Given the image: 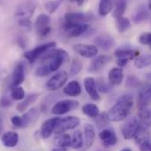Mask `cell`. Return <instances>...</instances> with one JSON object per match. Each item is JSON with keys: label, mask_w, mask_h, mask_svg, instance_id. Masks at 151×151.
Listing matches in <instances>:
<instances>
[{"label": "cell", "mask_w": 151, "mask_h": 151, "mask_svg": "<svg viewBox=\"0 0 151 151\" xmlns=\"http://www.w3.org/2000/svg\"><path fill=\"white\" fill-rule=\"evenodd\" d=\"M114 6V0H101L99 5V14L102 17L111 12Z\"/></svg>", "instance_id": "28"}, {"label": "cell", "mask_w": 151, "mask_h": 151, "mask_svg": "<svg viewBox=\"0 0 151 151\" xmlns=\"http://www.w3.org/2000/svg\"><path fill=\"white\" fill-rule=\"evenodd\" d=\"M78 106H79L78 101L72 99H64L56 102L52 107L51 113L55 115H63L75 110Z\"/></svg>", "instance_id": "5"}, {"label": "cell", "mask_w": 151, "mask_h": 151, "mask_svg": "<svg viewBox=\"0 0 151 151\" xmlns=\"http://www.w3.org/2000/svg\"><path fill=\"white\" fill-rule=\"evenodd\" d=\"M139 120L147 127L151 126V109L148 106L141 107L138 111Z\"/></svg>", "instance_id": "24"}, {"label": "cell", "mask_w": 151, "mask_h": 151, "mask_svg": "<svg viewBox=\"0 0 151 151\" xmlns=\"http://www.w3.org/2000/svg\"><path fill=\"white\" fill-rule=\"evenodd\" d=\"M52 151H67V148H63V147H57L53 149Z\"/></svg>", "instance_id": "46"}, {"label": "cell", "mask_w": 151, "mask_h": 151, "mask_svg": "<svg viewBox=\"0 0 151 151\" xmlns=\"http://www.w3.org/2000/svg\"><path fill=\"white\" fill-rule=\"evenodd\" d=\"M76 3L79 5V6H81V5H83V4H84V2H85V0H74Z\"/></svg>", "instance_id": "47"}, {"label": "cell", "mask_w": 151, "mask_h": 151, "mask_svg": "<svg viewBox=\"0 0 151 151\" xmlns=\"http://www.w3.org/2000/svg\"><path fill=\"white\" fill-rule=\"evenodd\" d=\"M127 9V1L126 0H117L114 12H113V16L117 19L119 17H122L124 12H126Z\"/></svg>", "instance_id": "34"}, {"label": "cell", "mask_w": 151, "mask_h": 151, "mask_svg": "<svg viewBox=\"0 0 151 151\" xmlns=\"http://www.w3.org/2000/svg\"><path fill=\"white\" fill-rule=\"evenodd\" d=\"M88 29H89V26L87 24L82 23V24H76V25L70 26L66 27L64 30L67 31L69 37L75 38L83 35V34L87 32Z\"/></svg>", "instance_id": "16"}, {"label": "cell", "mask_w": 151, "mask_h": 151, "mask_svg": "<svg viewBox=\"0 0 151 151\" xmlns=\"http://www.w3.org/2000/svg\"><path fill=\"white\" fill-rule=\"evenodd\" d=\"M55 46H56L55 42H48V43L40 45L36 47H35L34 49H31V50L26 52L25 53V57L28 62L33 63L34 62H35L37 60L39 57H41L47 51H49L52 48L55 47Z\"/></svg>", "instance_id": "4"}, {"label": "cell", "mask_w": 151, "mask_h": 151, "mask_svg": "<svg viewBox=\"0 0 151 151\" xmlns=\"http://www.w3.org/2000/svg\"><path fill=\"white\" fill-rule=\"evenodd\" d=\"M140 150L151 151V142H150L149 141H145L140 143Z\"/></svg>", "instance_id": "44"}, {"label": "cell", "mask_w": 151, "mask_h": 151, "mask_svg": "<svg viewBox=\"0 0 151 151\" xmlns=\"http://www.w3.org/2000/svg\"><path fill=\"white\" fill-rule=\"evenodd\" d=\"M63 0H55V1H48L45 4V7L46 10L49 12V13H54L60 6V4H62Z\"/></svg>", "instance_id": "38"}, {"label": "cell", "mask_w": 151, "mask_h": 151, "mask_svg": "<svg viewBox=\"0 0 151 151\" xmlns=\"http://www.w3.org/2000/svg\"><path fill=\"white\" fill-rule=\"evenodd\" d=\"M149 12L146 9V7L144 5H142L138 8L137 12L134 13V15L133 16V21L135 24H140L145 20H147L149 19Z\"/></svg>", "instance_id": "27"}, {"label": "cell", "mask_w": 151, "mask_h": 151, "mask_svg": "<svg viewBox=\"0 0 151 151\" xmlns=\"http://www.w3.org/2000/svg\"><path fill=\"white\" fill-rule=\"evenodd\" d=\"M135 67L138 69H144L146 67H149L151 65V54L144 55L142 56H139L135 62H134Z\"/></svg>", "instance_id": "33"}, {"label": "cell", "mask_w": 151, "mask_h": 151, "mask_svg": "<svg viewBox=\"0 0 151 151\" xmlns=\"http://www.w3.org/2000/svg\"><path fill=\"white\" fill-rule=\"evenodd\" d=\"M26 77V69L23 63H19L13 70L12 76V86H19L25 80Z\"/></svg>", "instance_id": "12"}, {"label": "cell", "mask_w": 151, "mask_h": 151, "mask_svg": "<svg viewBox=\"0 0 151 151\" xmlns=\"http://www.w3.org/2000/svg\"><path fill=\"white\" fill-rule=\"evenodd\" d=\"M69 75L65 71H60L54 75L46 83V88L49 91H57L62 88L68 80Z\"/></svg>", "instance_id": "9"}, {"label": "cell", "mask_w": 151, "mask_h": 151, "mask_svg": "<svg viewBox=\"0 0 151 151\" xmlns=\"http://www.w3.org/2000/svg\"><path fill=\"white\" fill-rule=\"evenodd\" d=\"M114 55L117 57V59L119 58L130 61L139 55V51L130 48H119L114 52Z\"/></svg>", "instance_id": "21"}, {"label": "cell", "mask_w": 151, "mask_h": 151, "mask_svg": "<svg viewBox=\"0 0 151 151\" xmlns=\"http://www.w3.org/2000/svg\"><path fill=\"white\" fill-rule=\"evenodd\" d=\"M83 69V64L82 63L78 60V59H74L71 65H70V72L69 74L71 76L77 75Z\"/></svg>", "instance_id": "37"}, {"label": "cell", "mask_w": 151, "mask_h": 151, "mask_svg": "<svg viewBox=\"0 0 151 151\" xmlns=\"http://www.w3.org/2000/svg\"><path fill=\"white\" fill-rule=\"evenodd\" d=\"M38 97H39V94H36V93L30 94V95L27 96L26 98H24V99L19 104L17 105V107H16L17 110L19 112H21V113L26 111L29 106H31L32 104H34L37 100Z\"/></svg>", "instance_id": "26"}, {"label": "cell", "mask_w": 151, "mask_h": 151, "mask_svg": "<svg viewBox=\"0 0 151 151\" xmlns=\"http://www.w3.org/2000/svg\"><path fill=\"white\" fill-rule=\"evenodd\" d=\"M134 106V98L130 94L122 95L107 113L110 120L119 122L127 119Z\"/></svg>", "instance_id": "2"}, {"label": "cell", "mask_w": 151, "mask_h": 151, "mask_svg": "<svg viewBox=\"0 0 151 151\" xmlns=\"http://www.w3.org/2000/svg\"><path fill=\"white\" fill-rule=\"evenodd\" d=\"M12 123L16 127H22V118L19 116H13L11 119Z\"/></svg>", "instance_id": "43"}, {"label": "cell", "mask_w": 151, "mask_h": 151, "mask_svg": "<svg viewBox=\"0 0 151 151\" xmlns=\"http://www.w3.org/2000/svg\"><path fill=\"white\" fill-rule=\"evenodd\" d=\"M149 4H151V0H150V2H149Z\"/></svg>", "instance_id": "51"}, {"label": "cell", "mask_w": 151, "mask_h": 151, "mask_svg": "<svg viewBox=\"0 0 151 151\" xmlns=\"http://www.w3.org/2000/svg\"><path fill=\"white\" fill-rule=\"evenodd\" d=\"M74 50L76 53L85 58H91L98 55V47L95 45L88 44H76L74 46Z\"/></svg>", "instance_id": "10"}, {"label": "cell", "mask_w": 151, "mask_h": 151, "mask_svg": "<svg viewBox=\"0 0 151 151\" xmlns=\"http://www.w3.org/2000/svg\"><path fill=\"white\" fill-rule=\"evenodd\" d=\"M120 151H132L130 149H128V148H124V149H122Z\"/></svg>", "instance_id": "49"}, {"label": "cell", "mask_w": 151, "mask_h": 151, "mask_svg": "<svg viewBox=\"0 0 151 151\" xmlns=\"http://www.w3.org/2000/svg\"><path fill=\"white\" fill-rule=\"evenodd\" d=\"M97 151H102V150H97Z\"/></svg>", "instance_id": "52"}, {"label": "cell", "mask_w": 151, "mask_h": 151, "mask_svg": "<svg viewBox=\"0 0 151 151\" xmlns=\"http://www.w3.org/2000/svg\"><path fill=\"white\" fill-rule=\"evenodd\" d=\"M25 91L22 87L20 86H17V87H13L12 93H11V98L13 100H21L25 98Z\"/></svg>", "instance_id": "35"}, {"label": "cell", "mask_w": 151, "mask_h": 151, "mask_svg": "<svg viewBox=\"0 0 151 151\" xmlns=\"http://www.w3.org/2000/svg\"><path fill=\"white\" fill-rule=\"evenodd\" d=\"M83 113L89 118H97L99 114V109L95 104H86L82 108Z\"/></svg>", "instance_id": "30"}, {"label": "cell", "mask_w": 151, "mask_h": 151, "mask_svg": "<svg viewBox=\"0 0 151 151\" xmlns=\"http://www.w3.org/2000/svg\"><path fill=\"white\" fill-rule=\"evenodd\" d=\"M92 15L90 13L84 12H68L64 16V23H63V29L66 27L76 25V24H82L86 21L91 20Z\"/></svg>", "instance_id": "7"}, {"label": "cell", "mask_w": 151, "mask_h": 151, "mask_svg": "<svg viewBox=\"0 0 151 151\" xmlns=\"http://www.w3.org/2000/svg\"><path fill=\"white\" fill-rule=\"evenodd\" d=\"M35 28L40 37H46L51 31L49 16H47V14H44V13L40 14L35 20Z\"/></svg>", "instance_id": "8"}, {"label": "cell", "mask_w": 151, "mask_h": 151, "mask_svg": "<svg viewBox=\"0 0 151 151\" xmlns=\"http://www.w3.org/2000/svg\"><path fill=\"white\" fill-rule=\"evenodd\" d=\"M148 77H149V78H150V79H151V72H150V73H149V74H148Z\"/></svg>", "instance_id": "50"}, {"label": "cell", "mask_w": 151, "mask_h": 151, "mask_svg": "<svg viewBox=\"0 0 151 151\" xmlns=\"http://www.w3.org/2000/svg\"><path fill=\"white\" fill-rule=\"evenodd\" d=\"M36 8V4L34 1H27L18 6L15 12V18L18 25L24 28H31L32 21L31 19Z\"/></svg>", "instance_id": "3"}, {"label": "cell", "mask_w": 151, "mask_h": 151, "mask_svg": "<svg viewBox=\"0 0 151 151\" xmlns=\"http://www.w3.org/2000/svg\"><path fill=\"white\" fill-rule=\"evenodd\" d=\"M130 20L127 18L119 17L116 19V27L119 34H123L130 27Z\"/></svg>", "instance_id": "32"}, {"label": "cell", "mask_w": 151, "mask_h": 151, "mask_svg": "<svg viewBox=\"0 0 151 151\" xmlns=\"http://www.w3.org/2000/svg\"><path fill=\"white\" fill-rule=\"evenodd\" d=\"M96 84H97V88H98V91H100V92H103V93H107L109 91H112V86L111 84L109 83H106V81L102 78H99L97 80L96 82Z\"/></svg>", "instance_id": "36"}, {"label": "cell", "mask_w": 151, "mask_h": 151, "mask_svg": "<svg viewBox=\"0 0 151 151\" xmlns=\"http://www.w3.org/2000/svg\"><path fill=\"white\" fill-rule=\"evenodd\" d=\"M19 134L13 131H8L2 136V142L7 148H13L19 142Z\"/></svg>", "instance_id": "20"}, {"label": "cell", "mask_w": 151, "mask_h": 151, "mask_svg": "<svg viewBox=\"0 0 151 151\" xmlns=\"http://www.w3.org/2000/svg\"><path fill=\"white\" fill-rule=\"evenodd\" d=\"M151 102V84L146 85L142 88L138 94V106L144 107L148 106Z\"/></svg>", "instance_id": "17"}, {"label": "cell", "mask_w": 151, "mask_h": 151, "mask_svg": "<svg viewBox=\"0 0 151 151\" xmlns=\"http://www.w3.org/2000/svg\"><path fill=\"white\" fill-rule=\"evenodd\" d=\"M139 41L142 45H147L151 47V33H145L142 34L139 37Z\"/></svg>", "instance_id": "41"}, {"label": "cell", "mask_w": 151, "mask_h": 151, "mask_svg": "<svg viewBox=\"0 0 151 151\" xmlns=\"http://www.w3.org/2000/svg\"><path fill=\"white\" fill-rule=\"evenodd\" d=\"M83 134L80 130H76L73 133L71 136V144L70 146L75 149L79 150L83 147Z\"/></svg>", "instance_id": "31"}, {"label": "cell", "mask_w": 151, "mask_h": 151, "mask_svg": "<svg viewBox=\"0 0 151 151\" xmlns=\"http://www.w3.org/2000/svg\"><path fill=\"white\" fill-rule=\"evenodd\" d=\"M94 43L97 47H99L104 50H108L114 46L115 40L111 35L107 33H104L95 38Z\"/></svg>", "instance_id": "11"}, {"label": "cell", "mask_w": 151, "mask_h": 151, "mask_svg": "<svg viewBox=\"0 0 151 151\" xmlns=\"http://www.w3.org/2000/svg\"><path fill=\"white\" fill-rule=\"evenodd\" d=\"M81 91H82V89H81L80 83L75 80L68 83L67 85L63 88V93L70 97H76L80 95Z\"/></svg>", "instance_id": "22"}, {"label": "cell", "mask_w": 151, "mask_h": 151, "mask_svg": "<svg viewBox=\"0 0 151 151\" xmlns=\"http://www.w3.org/2000/svg\"><path fill=\"white\" fill-rule=\"evenodd\" d=\"M3 123H2V117L0 116V133H1V131H2V128H3V125H2Z\"/></svg>", "instance_id": "48"}, {"label": "cell", "mask_w": 151, "mask_h": 151, "mask_svg": "<svg viewBox=\"0 0 151 151\" xmlns=\"http://www.w3.org/2000/svg\"><path fill=\"white\" fill-rule=\"evenodd\" d=\"M40 112L36 108L30 109L27 113H25L21 118H22V127H26L35 122L39 117Z\"/></svg>", "instance_id": "25"}, {"label": "cell", "mask_w": 151, "mask_h": 151, "mask_svg": "<svg viewBox=\"0 0 151 151\" xmlns=\"http://www.w3.org/2000/svg\"><path fill=\"white\" fill-rule=\"evenodd\" d=\"M83 84H84V88L86 92L88 93V95L91 97V99L93 100H99L100 99L99 94V91L97 88V84H96V81L94 78L92 77H86L83 81Z\"/></svg>", "instance_id": "15"}, {"label": "cell", "mask_w": 151, "mask_h": 151, "mask_svg": "<svg viewBox=\"0 0 151 151\" xmlns=\"http://www.w3.org/2000/svg\"><path fill=\"white\" fill-rule=\"evenodd\" d=\"M109 121L110 119L108 118L107 113H101V114H99V116L97 117L96 124L98 125L99 127H102L106 126L109 123Z\"/></svg>", "instance_id": "39"}, {"label": "cell", "mask_w": 151, "mask_h": 151, "mask_svg": "<svg viewBox=\"0 0 151 151\" xmlns=\"http://www.w3.org/2000/svg\"><path fill=\"white\" fill-rule=\"evenodd\" d=\"M99 139L106 148L113 147L118 142V137L113 129H104L99 133Z\"/></svg>", "instance_id": "13"}, {"label": "cell", "mask_w": 151, "mask_h": 151, "mask_svg": "<svg viewBox=\"0 0 151 151\" xmlns=\"http://www.w3.org/2000/svg\"><path fill=\"white\" fill-rule=\"evenodd\" d=\"M124 79L123 70L121 68H113L108 73V81L111 85H119Z\"/></svg>", "instance_id": "19"}, {"label": "cell", "mask_w": 151, "mask_h": 151, "mask_svg": "<svg viewBox=\"0 0 151 151\" xmlns=\"http://www.w3.org/2000/svg\"><path fill=\"white\" fill-rule=\"evenodd\" d=\"M55 144L57 147L67 148L71 144V137L68 134H60L55 140Z\"/></svg>", "instance_id": "29"}, {"label": "cell", "mask_w": 151, "mask_h": 151, "mask_svg": "<svg viewBox=\"0 0 151 151\" xmlns=\"http://www.w3.org/2000/svg\"><path fill=\"white\" fill-rule=\"evenodd\" d=\"M80 124V119L75 117V116H68L65 117L63 119H60L55 129V133L56 134H63L66 131L69 130H72L76 128L78 125Z\"/></svg>", "instance_id": "6"}, {"label": "cell", "mask_w": 151, "mask_h": 151, "mask_svg": "<svg viewBox=\"0 0 151 151\" xmlns=\"http://www.w3.org/2000/svg\"><path fill=\"white\" fill-rule=\"evenodd\" d=\"M141 84V81L135 76H129L127 79V86L131 88L138 87Z\"/></svg>", "instance_id": "40"}, {"label": "cell", "mask_w": 151, "mask_h": 151, "mask_svg": "<svg viewBox=\"0 0 151 151\" xmlns=\"http://www.w3.org/2000/svg\"><path fill=\"white\" fill-rule=\"evenodd\" d=\"M110 58L107 56V55H100V56H98L97 58H95L90 67H89V71L90 72H92V73H96V72H99V70H102L103 67H105L106 65V63L109 62Z\"/></svg>", "instance_id": "18"}, {"label": "cell", "mask_w": 151, "mask_h": 151, "mask_svg": "<svg viewBox=\"0 0 151 151\" xmlns=\"http://www.w3.org/2000/svg\"><path fill=\"white\" fill-rule=\"evenodd\" d=\"M59 119H60V118H58V117L51 118L43 123V125L40 128V135L42 138L47 139L54 133Z\"/></svg>", "instance_id": "14"}, {"label": "cell", "mask_w": 151, "mask_h": 151, "mask_svg": "<svg viewBox=\"0 0 151 151\" xmlns=\"http://www.w3.org/2000/svg\"><path fill=\"white\" fill-rule=\"evenodd\" d=\"M95 128L91 124H86L84 126V139H85V145L86 148H91L95 141Z\"/></svg>", "instance_id": "23"}, {"label": "cell", "mask_w": 151, "mask_h": 151, "mask_svg": "<svg viewBox=\"0 0 151 151\" xmlns=\"http://www.w3.org/2000/svg\"><path fill=\"white\" fill-rule=\"evenodd\" d=\"M68 53L63 49H51L43 55L41 63L35 71L37 76H46L56 71L65 62L69 61Z\"/></svg>", "instance_id": "1"}, {"label": "cell", "mask_w": 151, "mask_h": 151, "mask_svg": "<svg viewBox=\"0 0 151 151\" xmlns=\"http://www.w3.org/2000/svg\"><path fill=\"white\" fill-rule=\"evenodd\" d=\"M12 99H10L8 96H3L0 99V106L1 107H8L12 104Z\"/></svg>", "instance_id": "42"}, {"label": "cell", "mask_w": 151, "mask_h": 151, "mask_svg": "<svg viewBox=\"0 0 151 151\" xmlns=\"http://www.w3.org/2000/svg\"><path fill=\"white\" fill-rule=\"evenodd\" d=\"M18 43H19V45L22 47V48H25V47H26V40H25V39L23 37H19L18 38Z\"/></svg>", "instance_id": "45"}]
</instances>
